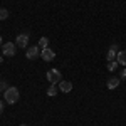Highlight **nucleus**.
I'll use <instances>...</instances> for the list:
<instances>
[{"label": "nucleus", "instance_id": "obj_1", "mask_svg": "<svg viewBox=\"0 0 126 126\" xmlns=\"http://www.w3.org/2000/svg\"><path fill=\"white\" fill-rule=\"evenodd\" d=\"M3 97H5V103H7V104H15V103L19 101V97H20V93H19L17 87L10 86L9 89L3 93Z\"/></svg>", "mask_w": 126, "mask_h": 126}, {"label": "nucleus", "instance_id": "obj_2", "mask_svg": "<svg viewBox=\"0 0 126 126\" xmlns=\"http://www.w3.org/2000/svg\"><path fill=\"white\" fill-rule=\"evenodd\" d=\"M2 52H3L5 57H14L15 52H17V44H14V42H5V44L2 46Z\"/></svg>", "mask_w": 126, "mask_h": 126}, {"label": "nucleus", "instance_id": "obj_3", "mask_svg": "<svg viewBox=\"0 0 126 126\" xmlns=\"http://www.w3.org/2000/svg\"><path fill=\"white\" fill-rule=\"evenodd\" d=\"M61 71L59 69H49L47 71V81L50 84H59L61 82Z\"/></svg>", "mask_w": 126, "mask_h": 126}, {"label": "nucleus", "instance_id": "obj_4", "mask_svg": "<svg viewBox=\"0 0 126 126\" xmlns=\"http://www.w3.org/2000/svg\"><path fill=\"white\" fill-rule=\"evenodd\" d=\"M40 57L44 59L46 62H50V61H54L56 54H54V50H52V49L46 47V49H40Z\"/></svg>", "mask_w": 126, "mask_h": 126}, {"label": "nucleus", "instance_id": "obj_5", "mask_svg": "<svg viewBox=\"0 0 126 126\" xmlns=\"http://www.w3.org/2000/svg\"><path fill=\"white\" fill-rule=\"evenodd\" d=\"M15 44L19 46V47H27V44H29V34L27 32H24V34H19L17 35V39H15Z\"/></svg>", "mask_w": 126, "mask_h": 126}, {"label": "nucleus", "instance_id": "obj_6", "mask_svg": "<svg viewBox=\"0 0 126 126\" xmlns=\"http://www.w3.org/2000/svg\"><path fill=\"white\" fill-rule=\"evenodd\" d=\"M25 56H27V59H37L40 56V49H39V46H34V47H29L27 49V52H25Z\"/></svg>", "mask_w": 126, "mask_h": 126}, {"label": "nucleus", "instance_id": "obj_7", "mask_svg": "<svg viewBox=\"0 0 126 126\" xmlns=\"http://www.w3.org/2000/svg\"><path fill=\"white\" fill-rule=\"evenodd\" d=\"M118 46L116 44H113L111 47L108 49V54H106V57H108V61H116V57H118Z\"/></svg>", "mask_w": 126, "mask_h": 126}, {"label": "nucleus", "instance_id": "obj_8", "mask_svg": "<svg viewBox=\"0 0 126 126\" xmlns=\"http://www.w3.org/2000/svg\"><path fill=\"white\" fill-rule=\"evenodd\" d=\"M59 91H62V93H71V91H72V82H71V81H61V82H59Z\"/></svg>", "mask_w": 126, "mask_h": 126}, {"label": "nucleus", "instance_id": "obj_9", "mask_svg": "<svg viewBox=\"0 0 126 126\" xmlns=\"http://www.w3.org/2000/svg\"><path fill=\"white\" fill-rule=\"evenodd\" d=\"M119 81H121L119 78H109V79H108V82H106L108 89H116V87L119 86Z\"/></svg>", "mask_w": 126, "mask_h": 126}, {"label": "nucleus", "instance_id": "obj_10", "mask_svg": "<svg viewBox=\"0 0 126 126\" xmlns=\"http://www.w3.org/2000/svg\"><path fill=\"white\" fill-rule=\"evenodd\" d=\"M116 61H118V64H121V66L126 67V50H119V52H118Z\"/></svg>", "mask_w": 126, "mask_h": 126}, {"label": "nucleus", "instance_id": "obj_11", "mask_svg": "<svg viewBox=\"0 0 126 126\" xmlns=\"http://www.w3.org/2000/svg\"><path fill=\"white\" fill-rule=\"evenodd\" d=\"M57 93H59V87L56 86V84H50V87L47 89V96H50V97H52V96H56Z\"/></svg>", "mask_w": 126, "mask_h": 126}, {"label": "nucleus", "instance_id": "obj_12", "mask_svg": "<svg viewBox=\"0 0 126 126\" xmlns=\"http://www.w3.org/2000/svg\"><path fill=\"white\" fill-rule=\"evenodd\" d=\"M37 46H39V49H46V47H49V39H47V37H40V39H39V44H37Z\"/></svg>", "mask_w": 126, "mask_h": 126}, {"label": "nucleus", "instance_id": "obj_13", "mask_svg": "<svg viewBox=\"0 0 126 126\" xmlns=\"http://www.w3.org/2000/svg\"><path fill=\"white\" fill-rule=\"evenodd\" d=\"M118 67V61H109V64H108V71H116Z\"/></svg>", "mask_w": 126, "mask_h": 126}, {"label": "nucleus", "instance_id": "obj_14", "mask_svg": "<svg viewBox=\"0 0 126 126\" xmlns=\"http://www.w3.org/2000/svg\"><path fill=\"white\" fill-rule=\"evenodd\" d=\"M9 17V10L7 9H0V20H5Z\"/></svg>", "mask_w": 126, "mask_h": 126}, {"label": "nucleus", "instance_id": "obj_15", "mask_svg": "<svg viewBox=\"0 0 126 126\" xmlns=\"http://www.w3.org/2000/svg\"><path fill=\"white\" fill-rule=\"evenodd\" d=\"M9 87H10V86H7V82H0V93H2V91L5 93V91H7Z\"/></svg>", "mask_w": 126, "mask_h": 126}, {"label": "nucleus", "instance_id": "obj_16", "mask_svg": "<svg viewBox=\"0 0 126 126\" xmlns=\"http://www.w3.org/2000/svg\"><path fill=\"white\" fill-rule=\"evenodd\" d=\"M119 79H126V67L119 72Z\"/></svg>", "mask_w": 126, "mask_h": 126}, {"label": "nucleus", "instance_id": "obj_17", "mask_svg": "<svg viewBox=\"0 0 126 126\" xmlns=\"http://www.w3.org/2000/svg\"><path fill=\"white\" fill-rule=\"evenodd\" d=\"M3 113V103H0V114Z\"/></svg>", "mask_w": 126, "mask_h": 126}, {"label": "nucleus", "instance_id": "obj_18", "mask_svg": "<svg viewBox=\"0 0 126 126\" xmlns=\"http://www.w3.org/2000/svg\"><path fill=\"white\" fill-rule=\"evenodd\" d=\"M2 61H3V57H2V56H0V64H2Z\"/></svg>", "mask_w": 126, "mask_h": 126}, {"label": "nucleus", "instance_id": "obj_19", "mask_svg": "<svg viewBox=\"0 0 126 126\" xmlns=\"http://www.w3.org/2000/svg\"><path fill=\"white\" fill-rule=\"evenodd\" d=\"M0 46H2V37H0Z\"/></svg>", "mask_w": 126, "mask_h": 126}, {"label": "nucleus", "instance_id": "obj_20", "mask_svg": "<svg viewBox=\"0 0 126 126\" xmlns=\"http://www.w3.org/2000/svg\"><path fill=\"white\" fill-rule=\"evenodd\" d=\"M19 126H27V125H19Z\"/></svg>", "mask_w": 126, "mask_h": 126}]
</instances>
